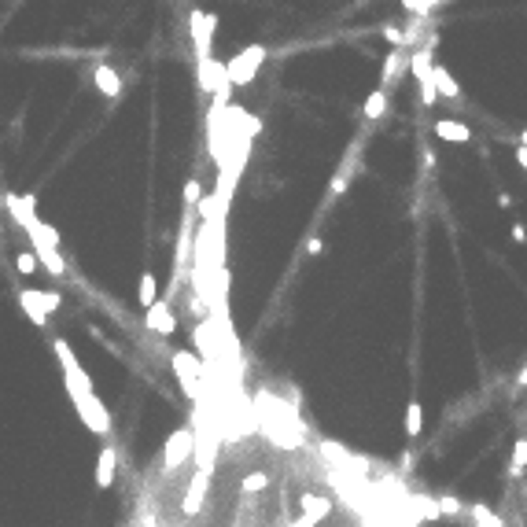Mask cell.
<instances>
[{
  "label": "cell",
  "instance_id": "obj_1",
  "mask_svg": "<svg viewBox=\"0 0 527 527\" xmlns=\"http://www.w3.org/2000/svg\"><path fill=\"white\" fill-rule=\"evenodd\" d=\"M52 351H56V358H59V369H63V383H67V395H70V398H78V395H89V391H93V380H89V372L82 369L78 358H74L70 343L63 339V336H56V339H52Z\"/></svg>",
  "mask_w": 527,
  "mask_h": 527
},
{
  "label": "cell",
  "instance_id": "obj_2",
  "mask_svg": "<svg viewBox=\"0 0 527 527\" xmlns=\"http://www.w3.org/2000/svg\"><path fill=\"white\" fill-rule=\"evenodd\" d=\"M74 409H78L82 424L93 435H100V439H107V435H111V413H107V406L96 398V391L78 395V398H74Z\"/></svg>",
  "mask_w": 527,
  "mask_h": 527
},
{
  "label": "cell",
  "instance_id": "obj_3",
  "mask_svg": "<svg viewBox=\"0 0 527 527\" xmlns=\"http://www.w3.org/2000/svg\"><path fill=\"white\" fill-rule=\"evenodd\" d=\"M262 59H266V48H262V45H247L236 59L225 63V78H229V85H247V82L254 78V70L262 67Z\"/></svg>",
  "mask_w": 527,
  "mask_h": 527
},
{
  "label": "cell",
  "instance_id": "obj_4",
  "mask_svg": "<svg viewBox=\"0 0 527 527\" xmlns=\"http://www.w3.org/2000/svg\"><path fill=\"white\" fill-rule=\"evenodd\" d=\"M214 30H217V19L211 11H192V45H196V56L199 59H211V41H214Z\"/></svg>",
  "mask_w": 527,
  "mask_h": 527
},
{
  "label": "cell",
  "instance_id": "obj_5",
  "mask_svg": "<svg viewBox=\"0 0 527 527\" xmlns=\"http://www.w3.org/2000/svg\"><path fill=\"white\" fill-rule=\"evenodd\" d=\"M174 369H177V380H181V391L192 398V402H199V372H203V365L192 358L188 351H177L174 354Z\"/></svg>",
  "mask_w": 527,
  "mask_h": 527
},
{
  "label": "cell",
  "instance_id": "obj_6",
  "mask_svg": "<svg viewBox=\"0 0 527 527\" xmlns=\"http://www.w3.org/2000/svg\"><path fill=\"white\" fill-rule=\"evenodd\" d=\"M196 450V431L192 428H181V431H174L170 439H166V450H162V461H166V468H177V465H185V457Z\"/></svg>",
  "mask_w": 527,
  "mask_h": 527
},
{
  "label": "cell",
  "instance_id": "obj_7",
  "mask_svg": "<svg viewBox=\"0 0 527 527\" xmlns=\"http://www.w3.org/2000/svg\"><path fill=\"white\" fill-rule=\"evenodd\" d=\"M4 203H8V211H11V217L22 225V233H37L41 229V222H37V214H33V207H37V199L33 196H19V192H11V196H4Z\"/></svg>",
  "mask_w": 527,
  "mask_h": 527
},
{
  "label": "cell",
  "instance_id": "obj_8",
  "mask_svg": "<svg viewBox=\"0 0 527 527\" xmlns=\"http://www.w3.org/2000/svg\"><path fill=\"white\" fill-rule=\"evenodd\" d=\"M41 225H45V222H41ZM30 243H33V254L41 259V266H45L52 277H63V273H67V262L59 259V247H52V243L41 236V229H37V233H30Z\"/></svg>",
  "mask_w": 527,
  "mask_h": 527
},
{
  "label": "cell",
  "instance_id": "obj_9",
  "mask_svg": "<svg viewBox=\"0 0 527 527\" xmlns=\"http://www.w3.org/2000/svg\"><path fill=\"white\" fill-rule=\"evenodd\" d=\"M207 487H211V468H199L196 475H192L188 483V494H185V517H196V512L203 509V498H207Z\"/></svg>",
  "mask_w": 527,
  "mask_h": 527
},
{
  "label": "cell",
  "instance_id": "obj_10",
  "mask_svg": "<svg viewBox=\"0 0 527 527\" xmlns=\"http://www.w3.org/2000/svg\"><path fill=\"white\" fill-rule=\"evenodd\" d=\"M144 325H148L151 332H159V336H170V332L177 328V317L170 314V303H155V306H148Z\"/></svg>",
  "mask_w": 527,
  "mask_h": 527
},
{
  "label": "cell",
  "instance_id": "obj_11",
  "mask_svg": "<svg viewBox=\"0 0 527 527\" xmlns=\"http://www.w3.org/2000/svg\"><path fill=\"white\" fill-rule=\"evenodd\" d=\"M114 472H119V454H114V446H104L96 457V487L100 491H111Z\"/></svg>",
  "mask_w": 527,
  "mask_h": 527
},
{
  "label": "cell",
  "instance_id": "obj_12",
  "mask_svg": "<svg viewBox=\"0 0 527 527\" xmlns=\"http://www.w3.org/2000/svg\"><path fill=\"white\" fill-rule=\"evenodd\" d=\"M225 85V67L214 59H199V89L203 93H217Z\"/></svg>",
  "mask_w": 527,
  "mask_h": 527
},
{
  "label": "cell",
  "instance_id": "obj_13",
  "mask_svg": "<svg viewBox=\"0 0 527 527\" xmlns=\"http://www.w3.org/2000/svg\"><path fill=\"white\" fill-rule=\"evenodd\" d=\"M435 137H439V140H450V144H468V140H472V130H468L465 122L439 119V122H435Z\"/></svg>",
  "mask_w": 527,
  "mask_h": 527
},
{
  "label": "cell",
  "instance_id": "obj_14",
  "mask_svg": "<svg viewBox=\"0 0 527 527\" xmlns=\"http://www.w3.org/2000/svg\"><path fill=\"white\" fill-rule=\"evenodd\" d=\"M93 82H96V89H100V93H104V96H119L122 93V78H119V70H114V67H107V63H100V67L93 70Z\"/></svg>",
  "mask_w": 527,
  "mask_h": 527
},
{
  "label": "cell",
  "instance_id": "obj_15",
  "mask_svg": "<svg viewBox=\"0 0 527 527\" xmlns=\"http://www.w3.org/2000/svg\"><path fill=\"white\" fill-rule=\"evenodd\" d=\"M19 303H22V310H26V317L33 321V325L45 328L48 314H45V306H41V295H37V288H22V291H19Z\"/></svg>",
  "mask_w": 527,
  "mask_h": 527
},
{
  "label": "cell",
  "instance_id": "obj_16",
  "mask_svg": "<svg viewBox=\"0 0 527 527\" xmlns=\"http://www.w3.org/2000/svg\"><path fill=\"white\" fill-rule=\"evenodd\" d=\"M406 70V48H395V52H388V59H383V70H380V89H391L395 78Z\"/></svg>",
  "mask_w": 527,
  "mask_h": 527
},
{
  "label": "cell",
  "instance_id": "obj_17",
  "mask_svg": "<svg viewBox=\"0 0 527 527\" xmlns=\"http://www.w3.org/2000/svg\"><path fill=\"white\" fill-rule=\"evenodd\" d=\"M431 82H435V93H439V96H446V100H457L461 96V85L454 82V74H450L443 63H435V67H431Z\"/></svg>",
  "mask_w": 527,
  "mask_h": 527
},
{
  "label": "cell",
  "instance_id": "obj_18",
  "mask_svg": "<svg viewBox=\"0 0 527 527\" xmlns=\"http://www.w3.org/2000/svg\"><path fill=\"white\" fill-rule=\"evenodd\" d=\"M332 512V498H325V494H303V517L306 520H325Z\"/></svg>",
  "mask_w": 527,
  "mask_h": 527
},
{
  "label": "cell",
  "instance_id": "obj_19",
  "mask_svg": "<svg viewBox=\"0 0 527 527\" xmlns=\"http://www.w3.org/2000/svg\"><path fill=\"white\" fill-rule=\"evenodd\" d=\"M468 517L475 527H505V520L498 517V512L487 505V501H475V505H468Z\"/></svg>",
  "mask_w": 527,
  "mask_h": 527
},
{
  "label": "cell",
  "instance_id": "obj_20",
  "mask_svg": "<svg viewBox=\"0 0 527 527\" xmlns=\"http://www.w3.org/2000/svg\"><path fill=\"white\" fill-rule=\"evenodd\" d=\"M527 472V435H520L517 443H512V461H509V475H520Z\"/></svg>",
  "mask_w": 527,
  "mask_h": 527
},
{
  "label": "cell",
  "instance_id": "obj_21",
  "mask_svg": "<svg viewBox=\"0 0 527 527\" xmlns=\"http://www.w3.org/2000/svg\"><path fill=\"white\" fill-rule=\"evenodd\" d=\"M388 114V89H376V93H369V100H365V119H383Z\"/></svg>",
  "mask_w": 527,
  "mask_h": 527
},
{
  "label": "cell",
  "instance_id": "obj_22",
  "mask_svg": "<svg viewBox=\"0 0 527 527\" xmlns=\"http://www.w3.org/2000/svg\"><path fill=\"white\" fill-rule=\"evenodd\" d=\"M420 428H424V409H420V402L413 398V402L406 406V435H409V439H417Z\"/></svg>",
  "mask_w": 527,
  "mask_h": 527
},
{
  "label": "cell",
  "instance_id": "obj_23",
  "mask_svg": "<svg viewBox=\"0 0 527 527\" xmlns=\"http://www.w3.org/2000/svg\"><path fill=\"white\" fill-rule=\"evenodd\" d=\"M155 291H159V288H155V273H140V288H137V295H140V306H144V310L159 303Z\"/></svg>",
  "mask_w": 527,
  "mask_h": 527
},
{
  "label": "cell",
  "instance_id": "obj_24",
  "mask_svg": "<svg viewBox=\"0 0 527 527\" xmlns=\"http://www.w3.org/2000/svg\"><path fill=\"white\" fill-rule=\"evenodd\" d=\"M266 487H269V475L266 472H247V475H243V483H240V491L243 494H262Z\"/></svg>",
  "mask_w": 527,
  "mask_h": 527
},
{
  "label": "cell",
  "instance_id": "obj_25",
  "mask_svg": "<svg viewBox=\"0 0 527 527\" xmlns=\"http://www.w3.org/2000/svg\"><path fill=\"white\" fill-rule=\"evenodd\" d=\"M15 269H19L22 277H30L33 269H37V254H33V251H19V254H15Z\"/></svg>",
  "mask_w": 527,
  "mask_h": 527
},
{
  "label": "cell",
  "instance_id": "obj_26",
  "mask_svg": "<svg viewBox=\"0 0 527 527\" xmlns=\"http://www.w3.org/2000/svg\"><path fill=\"white\" fill-rule=\"evenodd\" d=\"M439 509H443V517H461V512H465V505H461L454 494H443L439 498Z\"/></svg>",
  "mask_w": 527,
  "mask_h": 527
},
{
  "label": "cell",
  "instance_id": "obj_27",
  "mask_svg": "<svg viewBox=\"0 0 527 527\" xmlns=\"http://www.w3.org/2000/svg\"><path fill=\"white\" fill-rule=\"evenodd\" d=\"M37 295H41V306H45V314L59 310V295H56V291H37Z\"/></svg>",
  "mask_w": 527,
  "mask_h": 527
},
{
  "label": "cell",
  "instance_id": "obj_28",
  "mask_svg": "<svg viewBox=\"0 0 527 527\" xmlns=\"http://www.w3.org/2000/svg\"><path fill=\"white\" fill-rule=\"evenodd\" d=\"M196 196H199V185H196V181H188V185H185V203H188V211L196 207Z\"/></svg>",
  "mask_w": 527,
  "mask_h": 527
},
{
  "label": "cell",
  "instance_id": "obj_29",
  "mask_svg": "<svg viewBox=\"0 0 527 527\" xmlns=\"http://www.w3.org/2000/svg\"><path fill=\"white\" fill-rule=\"evenodd\" d=\"M321 251H325V243H321L317 236H310V240H306V254H321Z\"/></svg>",
  "mask_w": 527,
  "mask_h": 527
},
{
  "label": "cell",
  "instance_id": "obj_30",
  "mask_svg": "<svg viewBox=\"0 0 527 527\" xmlns=\"http://www.w3.org/2000/svg\"><path fill=\"white\" fill-rule=\"evenodd\" d=\"M398 468H402V472H413V454H409V450L398 457Z\"/></svg>",
  "mask_w": 527,
  "mask_h": 527
},
{
  "label": "cell",
  "instance_id": "obj_31",
  "mask_svg": "<svg viewBox=\"0 0 527 527\" xmlns=\"http://www.w3.org/2000/svg\"><path fill=\"white\" fill-rule=\"evenodd\" d=\"M512 240H517V243H527V229H524V222L512 225Z\"/></svg>",
  "mask_w": 527,
  "mask_h": 527
},
{
  "label": "cell",
  "instance_id": "obj_32",
  "mask_svg": "<svg viewBox=\"0 0 527 527\" xmlns=\"http://www.w3.org/2000/svg\"><path fill=\"white\" fill-rule=\"evenodd\" d=\"M517 162L524 166V174H527V148L524 144H517Z\"/></svg>",
  "mask_w": 527,
  "mask_h": 527
},
{
  "label": "cell",
  "instance_id": "obj_33",
  "mask_svg": "<svg viewBox=\"0 0 527 527\" xmlns=\"http://www.w3.org/2000/svg\"><path fill=\"white\" fill-rule=\"evenodd\" d=\"M288 527H314V520H306V517H299L295 524H288Z\"/></svg>",
  "mask_w": 527,
  "mask_h": 527
},
{
  "label": "cell",
  "instance_id": "obj_34",
  "mask_svg": "<svg viewBox=\"0 0 527 527\" xmlns=\"http://www.w3.org/2000/svg\"><path fill=\"white\" fill-rule=\"evenodd\" d=\"M517 383H520V388H527V365L520 369V376H517Z\"/></svg>",
  "mask_w": 527,
  "mask_h": 527
},
{
  "label": "cell",
  "instance_id": "obj_35",
  "mask_svg": "<svg viewBox=\"0 0 527 527\" xmlns=\"http://www.w3.org/2000/svg\"><path fill=\"white\" fill-rule=\"evenodd\" d=\"M517 144H524V148H527V130H524V133L517 137Z\"/></svg>",
  "mask_w": 527,
  "mask_h": 527
}]
</instances>
